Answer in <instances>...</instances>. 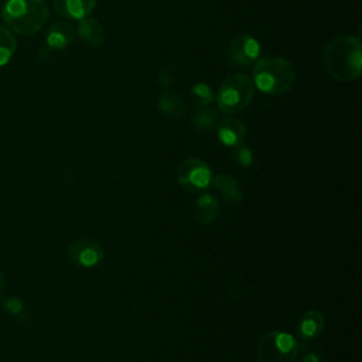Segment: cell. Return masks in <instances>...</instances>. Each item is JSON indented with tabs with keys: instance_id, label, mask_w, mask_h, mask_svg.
<instances>
[{
	"instance_id": "12",
	"label": "cell",
	"mask_w": 362,
	"mask_h": 362,
	"mask_svg": "<svg viewBox=\"0 0 362 362\" xmlns=\"http://www.w3.org/2000/svg\"><path fill=\"white\" fill-rule=\"evenodd\" d=\"M218 214H219V201L211 194L201 195L195 201L192 211H191L192 219L201 225H208V223L214 222L216 219Z\"/></svg>"
},
{
	"instance_id": "11",
	"label": "cell",
	"mask_w": 362,
	"mask_h": 362,
	"mask_svg": "<svg viewBox=\"0 0 362 362\" xmlns=\"http://www.w3.org/2000/svg\"><path fill=\"white\" fill-rule=\"evenodd\" d=\"M75 28L68 21H58L51 25L47 33L45 42L49 49H64L75 40Z\"/></svg>"
},
{
	"instance_id": "14",
	"label": "cell",
	"mask_w": 362,
	"mask_h": 362,
	"mask_svg": "<svg viewBox=\"0 0 362 362\" xmlns=\"http://www.w3.org/2000/svg\"><path fill=\"white\" fill-rule=\"evenodd\" d=\"M78 34L85 44L93 48L102 45L105 41V28L93 17H85L79 20Z\"/></svg>"
},
{
	"instance_id": "15",
	"label": "cell",
	"mask_w": 362,
	"mask_h": 362,
	"mask_svg": "<svg viewBox=\"0 0 362 362\" xmlns=\"http://www.w3.org/2000/svg\"><path fill=\"white\" fill-rule=\"evenodd\" d=\"M157 107L160 112L171 119H177L182 116L187 110V103L182 96L174 90H163L158 96Z\"/></svg>"
},
{
	"instance_id": "17",
	"label": "cell",
	"mask_w": 362,
	"mask_h": 362,
	"mask_svg": "<svg viewBox=\"0 0 362 362\" xmlns=\"http://www.w3.org/2000/svg\"><path fill=\"white\" fill-rule=\"evenodd\" d=\"M216 120H218V116L215 110L211 109L209 106H198L191 116L192 127L199 132H206L212 129Z\"/></svg>"
},
{
	"instance_id": "21",
	"label": "cell",
	"mask_w": 362,
	"mask_h": 362,
	"mask_svg": "<svg viewBox=\"0 0 362 362\" xmlns=\"http://www.w3.org/2000/svg\"><path fill=\"white\" fill-rule=\"evenodd\" d=\"M303 362H328L327 355L315 345H303L298 348Z\"/></svg>"
},
{
	"instance_id": "23",
	"label": "cell",
	"mask_w": 362,
	"mask_h": 362,
	"mask_svg": "<svg viewBox=\"0 0 362 362\" xmlns=\"http://www.w3.org/2000/svg\"><path fill=\"white\" fill-rule=\"evenodd\" d=\"M171 81H173V68H171V65H165L158 72V83L161 86H167V85H170Z\"/></svg>"
},
{
	"instance_id": "10",
	"label": "cell",
	"mask_w": 362,
	"mask_h": 362,
	"mask_svg": "<svg viewBox=\"0 0 362 362\" xmlns=\"http://www.w3.org/2000/svg\"><path fill=\"white\" fill-rule=\"evenodd\" d=\"M96 0H52L55 11L71 20H81L90 14L95 8Z\"/></svg>"
},
{
	"instance_id": "5",
	"label": "cell",
	"mask_w": 362,
	"mask_h": 362,
	"mask_svg": "<svg viewBox=\"0 0 362 362\" xmlns=\"http://www.w3.org/2000/svg\"><path fill=\"white\" fill-rule=\"evenodd\" d=\"M297 339L284 331L263 334L256 346L257 362H294L298 356Z\"/></svg>"
},
{
	"instance_id": "6",
	"label": "cell",
	"mask_w": 362,
	"mask_h": 362,
	"mask_svg": "<svg viewBox=\"0 0 362 362\" xmlns=\"http://www.w3.org/2000/svg\"><path fill=\"white\" fill-rule=\"evenodd\" d=\"M180 185L189 192L205 189L212 182V173L208 164L199 158L189 157L182 160L177 168Z\"/></svg>"
},
{
	"instance_id": "9",
	"label": "cell",
	"mask_w": 362,
	"mask_h": 362,
	"mask_svg": "<svg viewBox=\"0 0 362 362\" xmlns=\"http://www.w3.org/2000/svg\"><path fill=\"white\" fill-rule=\"evenodd\" d=\"M218 139L222 144L228 147H238L243 144L246 139V127L245 124L235 117L223 119L216 127Z\"/></svg>"
},
{
	"instance_id": "8",
	"label": "cell",
	"mask_w": 362,
	"mask_h": 362,
	"mask_svg": "<svg viewBox=\"0 0 362 362\" xmlns=\"http://www.w3.org/2000/svg\"><path fill=\"white\" fill-rule=\"evenodd\" d=\"M260 54V45L252 35L240 34L235 35L228 45V55L233 65L249 66L257 61Z\"/></svg>"
},
{
	"instance_id": "4",
	"label": "cell",
	"mask_w": 362,
	"mask_h": 362,
	"mask_svg": "<svg viewBox=\"0 0 362 362\" xmlns=\"http://www.w3.org/2000/svg\"><path fill=\"white\" fill-rule=\"evenodd\" d=\"M253 92L255 83L252 78L243 74H235L221 83L215 96L216 106L226 115L239 113L250 103Z\"/></svg>"
},
{
	"instance_id": "19",
	"label": "cell",
	"mask_w": 362,
	"mask_h": 362,
	"mask_svg": "<svg viewBox=\"0 0 362 362\" xmlns=\"http://www.w3.org/2000/svg\"><path fill=\"white\" fill-rule=\"evenodd\" d=\"M191 95L198 106H209L215 100V95L206 83H197L191 88Z\"/></svg>"
},
{
	"instance_id": "20",
	"label": "cell",
	"mask_w": 362,
	"mask_h": 362,
	"mask_svg": "<svg viewBox=\"0 0 362 362\" xmlns=\"http://www.w3.org/2000/svg\"><path fill=\"white\" fill-rule=\"evenodd\" d=\"M1 307L4 308V311L16 318L24 320L25 318V307L24 303L18 298V297H13V296H7L1 298Z\"/></svg>"
},
{
	"instance_id": "16",
	"label": "cell",
	"mask_w": 362,
	"mask_h": 362,
	"mask_svg": "<svg viewBox=\"0 0 362 362\" xmlns=\"http://www.w3.org/2000/svg\"><path fill=\"white\" fill-rule=\"evenodd\" d=\"M215 188L222 192L228 202H239L243 198L242 189L238 184V180L230 174H219L212 180Z\"/></svg>"
},
{
	"instance_id": "18",
	"label": "cell",
	"mask_w": 362,
	"mask_h": 362,
	"mask_svg": "<svg viewBox=\"0 0 362 362\" xmlns=\"http://www.w3.org/2000/svg\"><path fill=\"white\" fill-rule=\"evenodd\" d=\"M17 49V40L14 34L0 24V66L6 65Z\"/></svg>"
},
{
	"instance_id": "7",
	"label": "cell",
	"mask_w": 362,
	"mask_h": 362,
	"mask_svg": "<svg viewBox=\"0 0 362 362\" xmlns=\"http://www.w3.org/2000/svg\"><path fill=\"white\" fill-rule=\"evenodd\" d=\"M68 255L78 266L93 267L102 262L105 252L98 240L92 238H79L69 245Z\"/></svg>"
},
{
	"instance_id": "22",
	"label": "cell",
	"mask_w": 362,
	"mask_h": 362,
	"mask_svg": "<svg viewBox=\"0 0 362 362\" xmlns=\"http://www.w3.org/2000/svg\"><path fill=\"white\" fill-rule=\"evenodd\" d=\"M235 157L242 167H249L252 164V151L243 144L235 147Z\"/></svg>"
},
{
	"instance_id": "1",
	"label": "cell",
	"mask_w": 362,
	"mask_h": 362,
	"mask_svg": "<svg viewBox=\"0 0 362 362\" xmlns=\"http://www.w3.org/2000/svg\"><path fill=\"white\" fill-rule=\"evenodd\" d=\"M327 74L339 82L356 79L362 71V44L355 35H339L329 41L322 54Z\"/></svg>"
},
{
	"instance_id": "3",
	"label": "cell",
	"mask_w": 362,
	"mask_h": 362,
	"mask_svg": "<svg viewBox=\"0 0 362 362\" xmlns=\"http://www.w3.org/2000/svg\"><path fill=\"white\" fill-rule=\"evenodd\" d=\"M255 86L267 95H284L296 81L293 65L281 57H264L256 61L253 68Z\"/></svg>"
},
{
	"instance_id": "24",
	"label": "cell",
	"mask_w": 362,
	"mask_h": 362,
	"mask_svg": "<svg viewBox=\"0 0 362 362\" xmlns=\"http://www.w3.org/2000/svg\"><path fill=\"white\" fill-rule=\"evenodd\" d=\"M4 287H6V279H4L3 272L0 270V293L4 290Z\"/></svg>"
},
{
	"instance_id": "2",
	"label": "cell",
	"mask_w": 362,
	"mask_h": 362,
	"mask_svg": "<svg viewBox=\"0 0 362 362\" xmlns=\"http://www.w3.org/2000/svg\"><path fill=\"white\" fill-rule=\"evenodd\" d=\"M48 6L44 0H7L1 7L6 27L20 35L38 33L48 20Z\"/></svg>"
},
{
	"instance_id": "13",
	"label": "cell",
	"mask_w": 362,
	"mask_h": 362,
	"mask_svg": "<svg viewBox=\"0 0 362 362\" xmlns=\"http://www.w3.org/2000/svg\"><path fill=\"white\" fill-rule=\"evenodd\" d=\"M324 327H325V318L322 313L318 310H310L301 315L297 331L304 341H308L321 335Z\"/></svg>"
}]
</instances>
